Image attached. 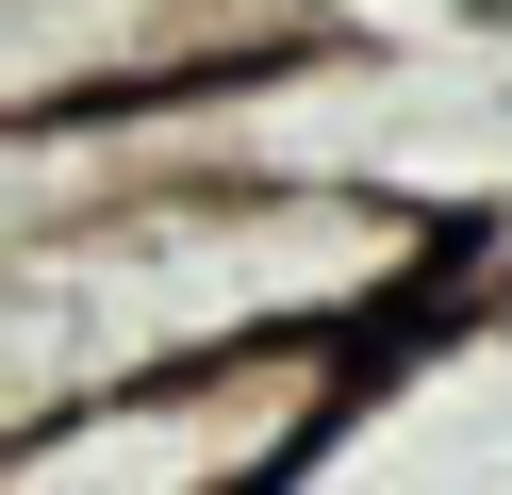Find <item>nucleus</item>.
Instances as JSON below:
<instances>
[{
  "label": "nucleus",
  "instance_id": "nucleus-1",
  "mask_svg": "<svg viewBox=\"0 0 512 495\" xmlns=\"http://www.w3.org/2000/svg\"><path fill=\"white\" fill-rule=\"evenodd\" d=\"M380 330H397V314L149 363V380H116V396H67V413L0 429V479H17V495H232V479H331V429H364V396H380Z\"/></svg>",
  "mask_w": 512,
  "mask_h": 495
}]
</instances>
